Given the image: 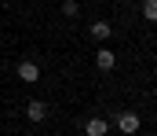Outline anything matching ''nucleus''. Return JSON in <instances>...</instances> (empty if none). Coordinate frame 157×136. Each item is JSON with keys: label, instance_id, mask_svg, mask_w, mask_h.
Instances as JSON below:
<instances>
[{"label": "nucleus", "instance_id": "1a4fd4ad", "mask_svg": "<svg viewBox=\"0 0 157 136\" xmlns=\"http://www.w3.org/2000/svg\"><path fill=\"white\" fill-rule=\"evenodd\" d=\"M106 136H110V133H106Z\"/></svg>", "mask_w": 157, "mask_h": 136}, {"label": "nucleus", "instance_id": "20e7f679", "mask_svg": "<svg viewBox=\"0 0 157 136\" xmlns=\"http://www.w3.org/2000/svg\"><path fill=\"white\" fill-rule=\"evenodd\" d=\"M95 66H99V70H113V66H117V55H113L110 48H99V52H95Z\"/></svg>", "mask_w": 157, "mask_h": 136}, {"label": "nucleus", "instance_id": "7ed1b4c3", "mask_svg": "<svg viewBox=\"0 0 157 136\" xmlns=\"http://www.w3.org/2000/svg\"><path fill=\"white\" fill-rule=\"evenodd\" d=\"M84 133L88 136H106L110 133V122H106V118H88V122H84Z\"/></svg>", "mask_w": 157, "mask_h": 136}, {"label": "nucleus", "instance_id": "423d86ee", "mask_svg": "<svg viewBox=\"0 0 157 136\" xmlns=\"http://www.w3.org/2000/svg\"><path fill=\"white\" fill-rule=\"evenodd\" d=\"M91 37H95V41H110V37H113V26L99 19V22H91Z\"/></svg>", "mask_w": 157, "mask_h": 136}, {"label": "nucleus", "instance_id": "39448f33", "mask_svg": "<svg viewBox=\"0 0 157 136\" xmlns=\"http://www.w3.org/2000/svg\"><path fill=\"white\" fill-rule=\"evenodd\" d=\"M26 118H29V122H44V118H48V107H44L40 99H29V103H26Z\"/></svg>", "mask_w": 157, "mask_h": 136}, {"label": "nucleus", "instance_id": "f03ea898", "mask_svg": "<svg viewBox=\"0 0 157 136\" xmlns=\"http://www.w3.org/2000/svg\"><path fill=\"white\" fill-rule=\"evenodd\" d=\"M18 77H22L26 85H37L40 81V66L33 63V59H22V63H18Z\"/></svg>", "mask_w": 157, "mask_h": 136}, {"label": "nucleus", "instance_id": "f257e3e1", "mask_svg": "<svg viewBox=\"0 0 157 136\" xmlns=\"http://www.w3.org/2000/svg\"><path fill=\"white\" fill-rule=\"evenodd\" d=\"M139 125H143V122H139L135 110H121V114H117V129H121L124 136H135V133H139Z\"/></svg>", "mask_w": 157, "mask_h": 136}, {"label": "nucleus", "instance_id": "0eeeda50", "mask_svg": "<svg viewBox=\"0 0 157 136\" xmlns=\"http://www.w3.org/2000/svg\"><path fill=\"white\" fill-rule=\"evenodd\" d=\"M143 19L146 22H157V0H143Z\"/></svg>", "mask_w": 157, "mask_h": 136}, {"label": "nucleus", "instance_id": "6e6552de", "mask_svg": "<svg viewBox=\"0 0 157 136\" xmlns=\"http://www.w3.org/2000/svg\"><path fill=\"white\" fill-rule=\"evenodd\" d=\"M62 11H66V15L73 19V15H77V11H80V7H77V0H62Z\"/></svg>", "mask_w": 157, "mask_h": 136}]
</instances>
